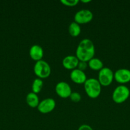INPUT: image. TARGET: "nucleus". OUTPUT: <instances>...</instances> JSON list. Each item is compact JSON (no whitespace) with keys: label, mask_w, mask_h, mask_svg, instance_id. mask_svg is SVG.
Segmentation results:
<instances>
[{"label":"nucleus","mask_w":130,"mask_h":130,"mask_svg":"<svg viewBox=\"0 0 130 130\" xmlns=\"http://www.w3.org/2000/svg\"><path fill=\"white\" fill-rule=\"evenodd\" d=\"M82 2L83 3H89V2H90V0H82Z\"/></svg>","instance_id":"412c9836"},{"label":"nucleus","mask_w":130,"mask_h":130,"mask_svg":"<svg viewBox=\"0 0 130 130\" xmlns=\"http://www.w3.org/2000/svg\"><path fill=\"white\" fill-rule=\"evenodd\" d=\"M55 90L57 95L64 99L70 97V95L72 93L70 85L65 81H60L56 85Z\"/></svg>","instance_id":"6e6552de"},{"label":"nucleus","mask_w":130,"mask_h":130,"mask_svg":"<svg viewBox=\"0 0 130 130\" xmlns=\"http://www.w3.org/2000/svg\"><path fill=\"white\" fill-rule=\"evenodd\" d=\"M70 78L75 83L84 84L87 80V76L84 71L76 68L71 71L70 73Z\"/></svg>","instance_id":"9d476101"},{"label":"nucleus","mask_w":130,"mask_h":130,"mask_svg":"<svg viewBox=\"0 0 130 130\" xmlns=\"http://www.w3.org/2000/svg\"><path fill=\"white\" fill-rule=\"evenodd\" d=\"M93 18V14L90 10L88 9H82L76 11L74 16V20L79 24H82L90 22Z\"/></svg>","instance_id":"423d86ee"},{"label":"nucleus","mask_w":130,"mask_h":130,"mask_svg":"<svg viewBox=\"0 0 130 130\" xmlns=\"http://www.w3.org/2000/svg\"><path fill=\"white\" fill-rule=\"evenodd\" d=\"M43 53V48L39 44H33L29 49V55L34 60L38 61L42 60Z\"/></svg>","instance_id":"f8f14e48"},{"label":"nucleus","mask_w":130,"mask_h":130,"mask_svg":"<svg viewBox=\"0 0 130 130\" xmlns=\"http://www.w3.org/2000/svg\"><path fill=\"white\" fill-rule=\"evenodd\" d=\"M26 102L31 107H37L40 103L39 98L36 93H34L33 91L29 93L26 96Z\"/></svg>","instance_id":"ddd939ff"},{"label":"nucleus","mask_w":130,"mask_h":130,"mask_svg":"<svg viewBox=\"0 0 130 130\" xmlns=\"http://www.w3.org/2000/svg\"><path fill=\"white\" fill-rule=\"evenodd\" d=\"M70 99L73 102H79L81 100V95L79 92H72L70 96Z\"/></svg>","instance_id":"f3484780"},{"label":"nucleus","mask_w":130,"mask_h":130,"mask_svg":"<svg viewBox=\"0 0 130 130\" xmlns=\"http://www.w3.org/2000/svg\"><path fill=\"white\" fill-rule=\"evenodd\" d=\"M84 89L87 95L91 99H96L101 93V85L95 78L87 79L84 83Z\"/></svg>","instance_id":"f03ea898"},{"label":"nucleus","mask_w":130,"mask_h":130,"mask_svg":"<svg viewBox=\"0 0 130 130\" xmlns=\"http://www.w3.org/2000/svg\"><path fill=\"white\" fill-rule=\"evenodd\" d=\"M78 130H94L90 126L88 125V124H82V125L80 126L79 128H78Z\"/></svg>","instance_id":"aec40b11"},{"label":"nucleus","mask_w":130,"mask_h":130,"mask_svg":"<svg viewBox=\"0 0 130 130\" xmlns=\"http://www.w3.org/2000/svg\"><path fill=\"white\" fill-rule=\"evenodd\" d=\"M56 104V101L54 99L52 98H47L40 102L37 108L41 113L47 114L54 109Z\"/></svg>","instance_id":"0eeeda50"},{"label":"nucleus","mask_w":130,"mask_h":130,"mask_svg":"<svg viewBox=\"0 0 130 130\" xmlns=\"http://www.w3.org/2000/svg\"><path fill=\"white\" fill-rule=\"evenodd\" d=\"M68 31L71 36H78L81 32V27H80V24L75 21L72 22L68 27Z\"/></svg>","instance_id":"2eb2a0df"},{"label":"nucleus","mask_w":130,"mask_h":130,"mask_svg":"<svg viewBox=\"0 0 130 130\" xmlns=\"http://www.w3.org/2000/svg\"><path fill=\"white\" fill-rule=\"evenodd\" d=\"M43 86V82L40 78H36L32 83V91L34 93H38L40 92Z\"/></svg>","instance_id":"dca6fc26"},{"label":"nucleus","mask_w":130,"mask_h":130,"mask_svg":"<svg viewBox=\"0 0 130 130\" xmlns=\"http://www.w3.org/2000/svg\"><path fill=\"white\" fill-rule=\"evenodd\" d=\"M34 72L38 78H47L50 75L51 67L44 60L36 61L34 66Z\"/></svg>","instance_id":"20e7f679"},{"label":"nucleus","mask_w":130,"mask_h":130,"mask_svg":"<svg viewBox=\"0 0 130 130\" xmlns=\"http://www.w3.org/2000/svg\"><path fill=\"white\" fill-rule=\"evenodd\" d=\"M129 95V89L125 85H121L117 86L113 90L112 100L116 104H122L127 100Z\"/></svg>","instance_id":"7ed1b4c3"},{"label":"nucleus","mask_w":130,"mask_h":130,"mask_svg":"<svg viewBox=\"0 0 130 130\" xmlns=\"http://www.w3.org/2000/svg\"><path fill=\"white\" fill-rule=\"evenodd\" d=\"M114 78V74L109 67H103L99 71L98 73V81L101 85L107 86L110 85Z\"/></svg>","instance_id":"39448f33"},{"label":"nucleus","mask_w":130,"mask_h":130,"mask_svg":"<svg viewBox=\"0 0 130 130\" xmlns=\"http://www.w3.org/2000/svg\"><path fill=\"white\" fill-rule=\"evenodd\" d=\"M87 64L90 69L95 71H99L103 67V63L101 60L95 57H93L90 60L88 61Z\"/></svg>","instance_id":"4468645a"},{"label":"nucleus","mask_w":130,"mask_h":130,"mask_svg":"<svg viewBox=\"0 0 130 130\" xmlns=\"http://www.w3.org/2000/svg\"><path fill=\"white\" fill-rule=\"evenodd\" d=\"M114 79L121 84L127 83L130 81V70L125 68L117 70L114 73Z\"/></svg>","instance_id":"1a4fd4ad"},{"label":"nucleus","mask_w":130,"mask_h":130,"mask_svg":"<svg viewBox=\"0 0 130 130\" xmlns=\"http://www.w3.org/2000/svg\"><path fill=\"white\" fill-rule=\"evenodd\" d=\"M87 66L88 64L86 62H83V61L79 60V64H78V66H77V69L84 71V70L87 68Z\"/></svg>","instance_id":"6ab92c4d"},{"label":"nucleus","mask_w":130,"mask_h":130,"mask_svg":"<svg viewBox=\"0 0 130 130\" xmlns=\"http://www.w3.org/2000/svg\"><path fill=\"white\" fill-rule=\"evenodd\" d=\"M94 54L95 47L90 39H83L78 44L76 50V57L80 61L88 62L94 57Z\"/></svg>","instance_id":"f257e3e1"},{"label":"nucleus","mask_w":130,"mask_h":130,"mask_svg":"<svg viewBox=\"0 0 130 130\" xmlns=\"http://www.w3.org/2000/svg\"><path fill=\"white\" fill-rule=\"evenodd\" d=\"M79 60L75 55H67L62 59V63L64 68L67 69H75L77 67Z\"/></svg>","instance_id":"9b49d317"},{"label":"nucleus","mask_w":130,"mask_h":130,"mask_svg":"<svg viewBox=\"0 0 130 130\" xmlns=\"http://www.w3.org/2000/svg\"><path fill=\"white\" fill-rule=\"evenodd\" d=\"M61 2L66 6H74L79 3V0H61Z\"/></svg>","instance_id":"a211bd4d"}]
</instances>
